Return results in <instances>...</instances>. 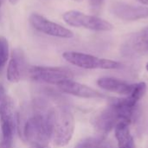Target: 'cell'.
<instances>
[{"instance_id":"1","label":"cell","mask_w":148,"mask_h":148,"mask_svg":"<svg viewBox=\"0 0 148 148\" xmlns=\"http://www.w3.org/2000/svg\"><path fill=\"white\" fill-rule=\"evenodd\" d=\"M50 139L57 147H65L71 140L75 130V119L65 107L57 106L47 114Z\"/></svg>"},{"instance_id":"2","label":"cell","mask_w":148,"mask_h":148,"mask_svg":"<svg viewBox=\"0 0 148 148\" xmlns=\"http://www.w3.org/2000/svg\"><path fill=\"white\" fill-rule=\"evenodd\" d=\"M62 57L70 64L85 69H118L122 67V64L117 61L82 52L66 51L62 54Z\"/></svg>"},{"instance_id":"3","label":"cell","mask_w":148,"mask_h":148,"mask_svg":"<svg viewBox=\"0 0 148 148\" xmlns=\"http://www.w3.org/2000/svg\"><path fill=\"white\" fill-rule=\"evenodd\" d=\"M62 19L68 25L75 28H84L95 31H110L114 29V25L110 22L76 10L66 11L62 15Z\"/></svg>"},{"instance_id":"4","label":"cell","mask_w":148,"mask_h":148,"mask_svg":"<svg viewBox=\"0 0 148 148\" xmlns=\"http://www.w3.org/2000/svg\"><path fill=\"white\" fill-rule=\"evenodd\" d=\"M23 135L32 145L46 146L50 140L47 114L36 113L30 116L24 124Z\"/></svg>"},{"instance_id":"5","label":"cell","mask_w":148,"mask_h":148,"mask_svg":"<svg viewBox=\"0 0 148 148\" xmlns=\"http://www.w3.org/2000/svg\"><path fill=\"white\" fill-rule=\"evenodd\" d=\"M29 76L37 82L58 85L63 81L73 79V72L67 68L32 66L29 69Z\"/></svg>"},{"instance_id":"6","label":"cell","mask_w":148,"mask_h":148,"mask_svg":"<svg viewBox=\"0 0 148 148\" xmlns=\"http://www.w3.org/2000/svg\"><path fill=\"white\" fill-rule=\"evenodd\" d=\"M29 22L36 30L47 36L63 39H69L74 36L73 31L69 29L52 22L37 13H32L29 17Z\"/></svg>"},{"instance_id":"7","label":"cell","mask_w":148,"mask_h":148,"mask_svg":"<svg viewBox=\"0 0 148 148\" xmlns=\"http://www.w3.org/2000/svg\"><path fill=\"white\" fill-rule=\"evenodd\" d=\"M121 121V116L113 104L95 113L91 120L94 128L101 134H108Z\"/></svg>"},{"instance_id":"8","label":"cell","mask_w":148,"mask_h":148,"mask_svg":"<svg viewBox=\"0 0 148 148\" xmlns=\"http://www.w3.org/2000/svg\"><path fill=\"white\" fill-rule=\"evenodd\" d=\"M111 12L123 21H137L148 18V7L134 5L124 2H115L111 6Z\"/></svg>"},{"instance_id":"9","label":"cell","mask_w":148,"mask_h":148,"mask_svg":"<svg viewBox=\"0 0 148 148\" xmlns=\"http://www.w3.org/2000/svg\"><path fill=\"white\" fill-rule=\"evenodd\" d=\"M0 122L3 139L13 140L16 127V116L13 102L7 97L0 103Z\"/></svg>"},{"instance_id":"10","label":"cell","mask_w":148,"mask_h":148,"mask_svg":"<svg viewBox=\"0 0 148 148\" xmlns=\"http://www.w3.org/2000/svg\"><path fill=\"white\" fill-rule=\"evenodd\" d=\"M58 88L61 92L69 94L74 96L85 98V99H96V98H103L104 95L100 93L99 91L77 82L70 80H66L59 83Z\"/></svg>"},{"instance_id":"11","label":"cell","mask_w":148,"mask_h":148,"mask_svg":"<svg viewBox=\"0 0 148 148\" xmlns=\"http://www.w3.org/2000/svg\"><path fill=\"white\" fill-rule=\"evenodd\" d=\"M25 67L26 63L23 52L18 49H14L7 69V78L9 82L13 83L19 82L25 73Z\"/></svg>"},{"instance_id":"12","label":"cell","mask_w":148,"mask_h":148,"mask_svg":"<svg viewBox=\"0 0 148 148\" xmlns=\"http://www.w3.org/2000/svg\"><path fill=\"white\" fill-rule=\"evenodd\" d=\"M97 84L101 88L106 91L115 93L124 96L130 95L134 86V84H130L125 81L113 77H101L98 79Z\"/></svg>"},{"instance_id":"13","label":"cell","mask_w":148,"mask_h":148,"mask_svg":"<svg viewBox=\"0 0 148 148\" xmlns=\"http://www.w3.org/2000/svg\"><path fill=\"white\" fill-rule=\"evenodd\" d=\"M114 134L118 148H135L134 138L129 128V123L120 121L114 127Z\"/></svg>"},{"instance_id":"14","label":"cell","mask_w":148,"mask_h":148,"mask_svg":"<svg viewBox=\"0 0 148 148\" xmlns=\"http://www.w3.org/2000/svg\"><path fill=\"white\" fill-rule=\"evenodd\" d=\"M131 44L133 49L139 52L144 53L148 51V26L143 28L135 33L131 38Z\"/></svg>"},{"instance_id":"15","label":"cell","mask_w":148,"mask_h":148,"mask_svg":"<svg viewBox=\"0 0 148 148\" xmlns=\"http://www.w3.org/2000/svg\"><path fill=\"white\" fill-rule=\"evenodd\" d=\"M75 148H112V147L103 137H89L80 141Z\"/></svg>"},{"instance_id":"16","label":"cell","mask_w":148,"mask_h":148,"mask_svg":"<svg viewBox=\"0 0 148 148\" xmlns=\"http://www.w3.org/2000/svg\"><path fill=\"white\" fill-rule=\"evenodd\" d=\"M147 92V84L145 82H138V83H134V89L133 92L130 95H128V97L134 102V103H138V101L145 95Z\"/></svg>"},{"instance_id":"17","label":"cell","mask_w":148,"mask_h":148,"mask_svg":"<svg viewBox=\"0 0 148 148\" xmlns=\"http://www.w3.org/2000/svg\"><path fill=\"white\" fill-rule=\"evenodd\" d=\"M9 58V44L5 37H0V70L3 69Z\"/></svg>"},{"instance_id":"18","label":"cell","mask_w":148,"mask_h":148,"mask_svg":"<svg viewBox=\"0 0 148 148\" xmlns=\"http://www.w3.org/2000/svg\"><path fill=\"white\" fill-rule=\"evenodd\" d=\"M104 0H89V4L93 9H100L103 4Z\"/></svg>"},{"instance_id":"19","label":"cell","mask_w":148,"mask_h":148,"mask_svg":"<svg viewBox=\"0 0 148 148\" xmlns=\"http://www.w3.org/2000/svg\"><path fill=\"white\" fill-rule=\"evenodd\" d=\"M13 140H8V139H3V140L0 143V148H11L12 147V141Z\"/></svg>"},{"instance_id":"20","label":"cell","mask_w":148,"mask_h":148,"mask_svg":"<svg viewBox=\"0 0 148 148\" xmlns=\"http://www.w3.org/2000/svg\"><path fill=\"white\" fill-rule=\"evenodd\" d=\"M138 3H140V5H143V6H146L148 7V0H136Z\"/></svg>"},{"instance_id":"21","label":"cell","mask_w":148,"mask_h":148,"mask_svg":"<svg viewBox=\"0 0 148 148\" xmlns=\"http://www.w3.org/2000/svg\"><path fill=\"white\" fill-rule=\"evenodd\" d=\"M31 148H49L47 145L46 146H40V145H32Z\"/></svg>"},{"instance_id":"22","label":"cell","mask_w":148,"mask_h":148,"mask_svg":"<svg viewBox=\"0 0 148 148\" xmlns=\"http://www.w3.org/2000/svg\"><path fill=\"white\" fill-rule=\"evenodd\" d=\"M20 0H9V2L12 4V5H14V4H16L18 2H19Z\"/></svg>"},{"instance_id":"23","label":"cell","mask_w":148,"mask_h":148,"mask_svg":"<svg viewBox=\"0 0 148 148\" xmlns=\"http://www.w3.org/2000/svg\"><path fill=\"white\" fill-rule=\"evenodd\" d=\"M72 1H75V2H82V0H72Z\"/></svg>"},{"instance_id":"24","label":"cell","mask_w":148,"mask_h":148,"mask_svg":"<svg viewBox=\"0 0 148 148\" xmlns=\"http://www.w3.org/2000/svg\"><path fill=\"white\" fill-rule=\"evenodd\" d=\"M146 69L148 71V62L147 63V65H146Z\"/></svg>"},{"instance_id":"25","label":"cell","mask_w":148,"mask_h":148,"mask_svg":"<svg viewBox=\"0 0 148 148\" xmlns=\"http://www.w3.org/2000/svg\"><path fill=\"white\" fill-rule=\"evenodd\" d=\"M0 3H1V2H0Z\"/></svg>"}]
</instances>
